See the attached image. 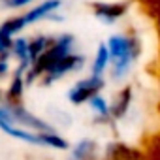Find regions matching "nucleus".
Instances as JSON below:
<instances>
[{
  "label": "nucleus",
  "mask_w": 160,
  "mask_h": 160,
  "mask_svg": "<svg viewBox=\"0 0 160 160\" xmlns=\"http://www.w3.org/2000/svg\"><path fill=\"white\" fill-rule=\"evenodd\" d=\"M109 49L108 45H100L98 49V55H96V60H94V66H92V75H100L104 72V68L108 66V60H109Z\"/></svg>",
  "instance_id": "8"
},
{
  "label": "nucleus",
  "mask_w": 160,
  "mask_h": 160,
  "mask_svg": "<svg viewBox=\"0 0 160 160\" xmlns=\"http://www.w3.org/2000/svg\"><path fill=\"white\" fill-rule=\"evenodd\" d=\"M130 89H124L122 92H121V96H119V100H117V104L113 106V109H111V113L115 115V117H122L124 115V111H126V108H128V104H130Z\"/></svg>",
  "instance_id": "10"
},
{
  "label": "nucleus",
  "mask_w": 160,
  "mask_h": 160,
  "mask_svg": "<svg viewBox=\"0 0 160 160\" xmlns=\"http://www.w3.org/2000/svg\"><path fill=\"white\" fill-rule=\"evenodd\" d=\"M13 49H15L17 57L21 58V62L27 66V62L30 60V45H28L25 40H17V42H15V45H13Z\"/></svg>",
  "instance_id": "11"
},
{
  "label": "nucleus",
  "mask_w": 160,
  "mask_h": 160,
  "mask_svg": "<svg viewBox=\"0 0 160 160\" xmlns=\"http://www.w3.org/2000/svg\"><path fill=\"white\" fill-rule=\"evenodd\" d=\"M109 160H141V156L134 149H128L124 145H115V147H111Z\"/></svg>",
  "instance_id": "7"
},
{
  "label": "nucleus",
  "mask_w": 160,
  "mask_h": 160,
  "mask_svg": "<svg viewBox=\"0 0 160 160\" xmlns=\"http://www.w3.org/2000/svg\"><path fill=\"white\" fill-rule=\"evenodd\" d=\"M2 2H4V6H8V8H19V6H25V4L32 2V0H2Z\"/></svg>",
  "instance_id": "16"
},
{
  "label": "nucleus",
  "mask_w": 160,
  "mask_h": 160,
  "mask_svg": "<svg viewBox=\"0 0 160 160\" xmlns=\"http://www.w3.org/2000/svg\"><path fill=\"white\" fill-rule=\"evenodd\" d=\"M92 8H94V13L108 23L119 19L126 12V4H94Z\"/></svg>",
  "instance_id": "6"
},
{
  "label": "nucleus",
  "mask_w": 160,
  "mask_h": 160,
  "mask_svg": "<svg viewBox=\"0 0 160 160\" xmlns=\"http://www.w3.org/2000/svg\"><path fill=\"white\" fill-rule=\"evenodd\" d=\"M25 66H21V70H23ZM21 70L17 72V75H15V79H13V85L10 87V100H13V102H19V98H21V91H23V81H21Z\"/></svg>",
  "instance_id": "12"
},
{
  "label": "nucleus",
  "mask_w": 160,
  "mask_h": 160,
  "mask_svg": "<svg viewBox=\"0 0 160 160\" xmlns=\"http://www.w3.org/2000/svg\"><path fill=\"white\" fill-rule=\"evenodd\" d=\"M58 6H60V0H45V2L40 4L38 8H34V10H30L28 13L21 15V21H23V25L27 27V25H30V23H34V21H38V19H42V17H45L47 13L55 12Z\"/></svg>",
  "instance_id": "5"
},
{
  "label": "nucleus",
  "mask_w": 160,
  "mask_h": 160,
  "mask_svg": "<svg viewBox=\"0 0 160 160\" xmlns=\"http://www.w3.org/2000/svg\"><path fill=\"white\" fill-rule=\"evenodd\" d=\"M30 45V58L32 60H36L42 53H43V49H45V45H47V38H36L32 43H28Z\"/></svg>",
  "instance_id": "13"
},
{
  "label": "nucleus",
  "mask_w": 160,
  "mask_h": 160,
  "mask_svg": "<svg viewBox=\"0 0 160 160\" xmlns=\"http://www.w3.org/2000/svg\"><path fill=\"white\" fill-rule=\"evenodd\" d=\"M83 62V58L81 57H75V55H66V57H62L47 73H49V77L45 79L47 83H51L53 79H57V77H60V75H64L66 72H70V70H75L79 64Z\"/></svg>",
  "instance_id": "4"
},
{
  "label": "nucleus",
  "mask_w": 160,
  "mask_h": 160,
  "mask_svg": "<svg viewBox=\"0 0 160 160\" xmlns=\"http://www.w3.org/2000/svg\"><path fill=\"white\" fill-rule=\"evenodd\" d=\"M73 156L77 160H92L94 158V143L92 141H81L75 147Z\"/></svg>",
  "instance_id": "9"
},
{
  "label": "nucleus",
  "mask_w": 160,
  "mask_h": 160,
  "mask_svg": "<svg viewBox=\"0 0 160 160\" xmlns=\"http://www.w3.org/2000/svg\"><path fill=\"white\" fill-rule=\"evenodd\" d=\"M141 4L151 12V13H158L160 12V0H141Z\"/></svg>",
  "instance_id": "14"
},
{
  "label": "nucleus",
  "mask_w": 160,
  "mask_h": 160,
  "mask_svg": "<svg viewBox=\"0 0 160 160\" xmlns=\"http://www.w3.org/2000/svg\"><path fill=\"white\" fill-rule=\"evenodd\" d=\"M108 49L115 62V75H122L139 51L138 42L132 38H124V36H113L108 43Z\"/></svg>",
  "instance_id": "1"
},
{
  "label": "nucleus",
  "mask_w": 160,
  "mask_h": 160,
  "mask_svg": "<svg viewBox=\"0 0 160 160\" xmlns=\"http://www.w3.org/2000/svg\"><path fill=\"white\" fill-rule=\"evenodd\" d=\"M70 47H72V36H62L58 42H55V45L47 51H43L38 58H36V68L30 73V77L42 73V72H49L62 57L70 55Z\"/></svg>",
  "instance_id": "2"
},
{
  "label": "nucleus",
  "mask_w": 160,
  "mask_h": 160,
  "mask_svg": "<svg viewBox=\"0 0 160 160\" xmlns=\"http://www.w3.org/2000/svg\"><path fill=\"white\" fill-rule=\"evenodd\" d=\"M91 104H92V108H94L96 111H100V113H108L106 102H104L100 96H92V98H91Z\"/></svg>",
  "instance_id": "15"
},
{
  "label": "nucleus",
  "mask_w": 160,
  "mask_h": 160,
  "mask_svg": "<svg viewBox=\"0 0 160 160\" xmlns=\"http://www.w3.org/2000/svg\"><path fill=\"white\" fill-rule=\"evenodd\" d=\"M104 87V81L100 79V75H92L91 79H85V81H79L72 92H70V100L73 104H81L85 100H91L92 96H96V92Z\"/></svg>",
  "instance_id": "3"
},
{
  "label": "nucleus",
  "mask_w": 160,
  "mask_h": 160,
  "mask_svg": "<svg viewBox=\"0 0 160 160\" xmlns=\"http://www.w3.org/2000/svg\"><path fill=\"white\" fill-rule=\"evenodd\" d=\"M4 72H6V64H4V62H0V75H2Z\"/></svg>",
  "instance_id": "17"
},
{
  "label": "nucleus",
  "mask_w": 160,
  "mask_h": 160,
  "mask_svg": "<svg viewBox=\"0 0 160 160\" xmlns=\"http://www.w3.org/2000/svg\"><path fill=\"white\" fill-rule=\"evenodd\" d=\"M158 32H160V19H158Z\"/></svg>",
  "instance_id": "18"
}]
</instances>
